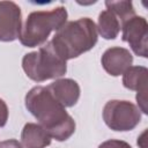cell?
I'll list each match as a JSON object with an SVG mask.
<instances>
[{
	"mask_svg": "<svg viewBox=\"0 0 148 148\" xmlns=\"http://www.w3.org/2000/svg\"><path fill=\"white\" fill-rule=\"evenodd\" d=\"M24 104L52 139L65 141L74 134L76 126L74 119L46 87L31 88L24 97Z\"/></svg>",
	"mask_w": 148,
	"mask_h": 148,
	"instance_id": "cell-1",
	"label": "cell"
},
{
	"mask_svg": "<svg viewBox=\"0 0 148 148\" xmlns=\"http://www.w3.org/2000/svg\"><path fill=\"white\" fill-rule=\"evenodd\" d=\"M97 29L89 17L66 22L50 40L54 52L65 61L90 51L97 43Z\"/></svg>",
	"mask_w": 148,
	"mask_h": 148,
	"instance_id": "cell-2",
	"label": "cell"
},
{
	"mask_svg": "<svg viewBox=\"0 0 148 148\" xmlns=\"http://www.w3.org/2000/svg\"><path fill=\"white\" fill-rule=\"evenodd\" d=\"M67 10L59 6L51 10L31 12L20 32V43L25 47H37L44 45L52 31L60 29L67 21Z\"/></svg>",
	"mask_w": 148,
	"mask_h": 148,
	"instance_id": "cell-3",
	"label": "cell"
},
{
	"mask_svg": "<svg viewBox=\"0 0 148 148\" xmlns=\"http://www.w3.org/2000/svg\"><path fill=\"white\" fill-rule=\"evenodd\" d=\"M22 68L30 80L43 82L65 75L67 72V61L62 60L54 52L50 42H46L37 51L24 54Z\"/></svg>",
	"mask_w": 148,
	"mask_h": 148,
	"instance_id": "cell-4",
	"label": "cell"
},
{
	"mask_svg": "<svg viewBox=\"0 0 148 148\" xmlns=\"http://www.w3.org/2000/svg\"><path fill=\"white\" fill-rule=\"evenodd\" d=\"M102 116L105 125L116 132L132 131L141 120L139 108L125 99H111L106 102Z\"/></svg>",
	"mask_w": 148,
	"mask_h": 148,
	"instance_id": "cell-5",
	"label": "cell"
},
{
	"mask_svg": "<svg viewBox=\"0 0 148 148\" xmlns=\"http://www.w3.org/2000/svg\"><path fill=\"white\" fill-rule=\"evenodd\" d=\"M121 39L131 46L132 51L142 58L148 57V23L143 16L134 15L121 24Z\"/></svg>",
	"mask_w": 148,
	"mask_h": 148,
	"instance_id": "cell-6",
	"label": "cell"
},
{
	"mask_svg": "<svg viewBox=\"0 0 148 148\" xmlns=\"http://www.w3.org/2000/svg\"><path fill=\"white\" fill-rule=\"evenodd\" d=\"M22 28L21 8L14 1H0V42H13Z\"/></svg>",
	"mask_w": 148,
	"mask_h": 148,
	"instance_id": "cell-7",
	"label": "cell"
},
{
	"mask_svg": "<svg viewBox=\"0 0 148 148\" xmlns=\"http://www.w3.org/2000/svg\"><path fill=\"white\" fill-rule=\"evenodd\" d=\"M101 62L108 74L112 76H119L132 66L133 56L130 50L125 47L112 46L104 51Z\"/></svg>",
	"mask_w": 148,
	"mask_h": 148,
	"instance_id": "cell-8",
	"label": "cell"
},
{
	"mask_svg": "<svg viewBox=\"0 0 148 148\" xmlns=\"http://www.w3.org/2000/svg\"><path fill=\"white\" fill-rule=\"evenodd\" d=\"M46 88L64 108L74 106L80 98V86L73 79H57Z\"/></svg>",
	"mask_w": 148,
	"mask_h": 148,
	"instance_id": "cell-9",
	"label": "cell"
},
{
	"mask_svg": "<svg viewBox=\"0 0 148 148\" xmlns=\"http://www.w3.org/2000/svg\"><path fill=\"white\" fill-rule=\"evenodd\" d=\"M50 134L36 123H27L21 132V141L24 148H45L51 143Z\"/></svg>",
	"mask_w": 148,
	"mask_h": 148,
	"instance_id": "cell-10",
	"label": "cell"
},
{
	"mask_svg": "<svg viewBox=\"0 0 148 148\" xmlns=\"http://www.w3.org/2000/svg\"><path fill=\"white\" fill-rule=\"evenodd\" d=\"M148 69L145 66H131L123 74V84L125 88L141 92L147 91Z\"/></svg>",
	"mask_w": 148,
	"mask_h": 148,
	"instance_id": "cell-11",
	"label": "cell"
},
{
	"mask_svg": "<svg viewBox=\"0 0 148 148\" xmlns=\"http://www.w3.org/2000/svg\"><path fill=\"white\" fill-rule=\"evenodd\" d=\"M96 29L97 34H99L104 39H114L121 30V22L112 12L105 9L98 15Z\"/></svg>",
	"mask_w": 148,
	"mask_h": 148,
	"instance_id": "cell-12",
	"label": "cell"
},
{
	"mask_svg": "<svg viewBox=\"0 0 148 148\" xmlns=\"http://www.w3.org/2000/svg\"><path fill=\"white\" fill-rule=\"evenodd\" d=\"M106 9L112 12L121 22V24L135 15V9L133 7L132 1L120 0V1H105Z\"/></svg>",
	"mask_w": 148,
	"mask_h": 148,
	"instance_id": "cell-13",
	"label": "cell"
},
{
	"mask_svg": "<svg viewBox=\"0 0 148 148\" xmlns=\"http://www.w3.org/2000/svg\"><path fill=\"white\" fill-rule=\"evenodd\" d=\"M98 148H132V147L126 141L111 139V140H106V141L102 142L98 146Z\"/></svg>",
	"mask_w": 148,
	"mask_h": 148,
	"instance_id": "cell-14",
	"label": "cell"
},
{
	"mask_svg": "<svg viewBox=\"0 0 148 148\" xmlns=\"http://www.w3.org/2000/svg\"><path fill=\"white\" fill-rule=\"evenodd\" d=\"M8 120V106L6 102L0 98V127H3Z\"/></svg>",
	"mask_w": 148,
	"mask_h": 148,
	"instance_id": "cell-15",
	"label": "cell"
},
{
	"mask_svg": "<svg viewBox=\"0 0 148 148\" xmlns=\"http://www.w3.org/2000/svg\"><path fill=\"white\" fill-rule=\"evenodd\" d=\"M0 148H23L22 143L15 139H9L0 142Z\"/></svg>",
	"mask_w": 148,
	"mask_h": 148,
	"instance_id": "cell-16",
	"label": "cell"
},
{
	"mask_svg": "<svg viewBox=\"0 0 148 148\" xmlns=\"http://www.w3.org/2000/svg\"><path fill=\"white\" fill-rule=\"evenodd\" d=\"M146 134H147V130H145L143 133L138 138V146H140V148H147V145H146Z\"/></svg>",
	"mask_w": 148,
	"mask_h": 148,
	"instance_id": "cell-17",
	"label": "cell"
}]
</instances>
